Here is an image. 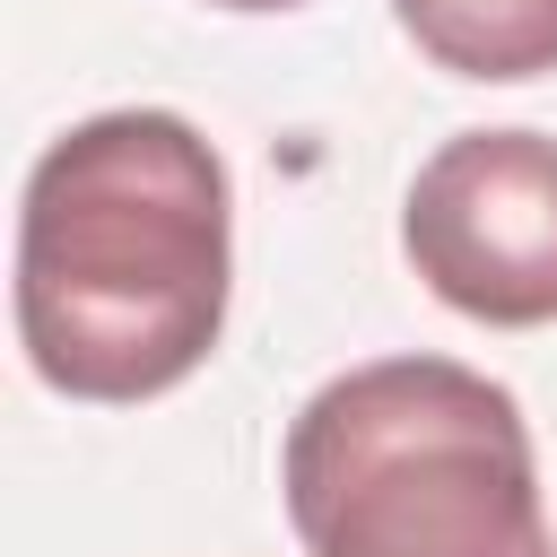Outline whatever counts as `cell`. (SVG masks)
Wrapping results in <instances>:
<instances>
[{
  "label": "cell",
  "instance_id": "4",
  "mask_svg": "<svg viewBox=\"0 0 557 557\" xmlns=\"http://www.w3.org/2000/svg\"><path fill=\"white\" fill-rule=\"evenodd\" d=\"M409 44L453 78H540L557 70V0H392Z\"/></svg>",
  "mask_w": 557,
  "mask_h": 557
},
{
  "label": "cell",
  "instance_id": "3",
  "mask_svg": "<svg viewBox=\"0 0 557 557\" xmlns=\"http://www.w3.org/2000/svg\"><path fill=\"white\" fill-rule=\"evenodd\" d=\"M400 252L435 305L531 331L557 322V139L548 131H461L444 139L409 200Z\"/></svg>",
  "mask_w": 557,
  "mask_h": 557
},
{
  "label": "cell",
  "instance_id": "5",
  "mask_svg": "<svg viewBox=\"0 0 557 557\" xmlns=\"http://www.w3.org/2000/svg\"><path fill=\"white\" fill-rule=\"evenodd\" d=\"M209 9H252L261 17V9H305V0H209Z\"/></svg>",
  "mask_w": 557,
  "mask_h": 557
},
{
  "label": "cell",
  "instance_id": "2",
  "mask_svg": "<svg viewBox=\"0 0 557 557\" xmlns=\"http://www.w3.org/2000/svg\"><path fill=\"white\" fill-rule=\"evenodd\" d=\"M305 557H548L522 400L453 357L331 374L287 426Z\"/></svg>",
  "mask_w": 557,
  "mask_h": 557
},
{
  "label": "cell",
  "instance_id": "1",
  "mask_svg": "<svg viewBox=\"0 0 557 557\" xmlns=\"http://www.w3.org/2000/svg\"><path fill=\"white\" fill-rule=\"evenodd\" d=\"M235 191L157 104L70 122L17 200V348L70 400H157L226 331Z\"/></svg>",
  "mask_w": 557,
  "mask_h": 557
}]
</instances>
